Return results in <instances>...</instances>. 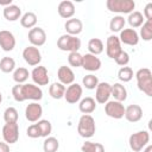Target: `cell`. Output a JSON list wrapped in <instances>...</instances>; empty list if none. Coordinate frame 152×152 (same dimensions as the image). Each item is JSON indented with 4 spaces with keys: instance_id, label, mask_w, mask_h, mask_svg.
I'll list each match as a JSON object with an SVG mask.
<instances>
[{
    "instance_id": "obj_41",
    "label": "cell",
    "mask_w": 152,
    "mask_h": 152,
    "mask_svg": "<svg viewBox=\"0 0 152 152\" xmlns=\"http://www.w3.org/2000/svg\"><path fill=\"white\" fill-rule=\"evenodd\" d=\"M115 63L120 66H126L128 63H129V55L126 52V51H121L116 57H115Z\"/></svg>"
},
{
    "instance_id": "obj_13",
    "label": "cell",
    "mask_w": 152,
    "mask_h": 152,
    "mask_svg": "<svg viewBox=\"0 0 152 152\" xmlns=\"http://www.w3.org/2000/svg\"><path fill=\"white\" fill-rule=\"evenodd\" d=\"M110 87H112V84H109L108 82H99L97 87L95 88L96 91H95V99L94 100L96 101V103L104 104L106 102L109 101Z\"/></svg>"
},
{
    "instance_id": "obj_6",
    "label": "cell",
    "mask_w": 152,
    "mask_h": 152,
    "mask_svg": "<svg viewBox=\"0 0 152 152\" xmlns=\"http://www.w3.org/2000/svg\"><path fill=\"white\" fill-rule=\"evenodd\" d=\"M150 142V133L147 131H139L129 135L128 144L133 152H140Z\"/></svg>"
},
{
    "instance_id": "obj_16",
    "label": "cell",
    "mask_w": 152,
    "mask_h": 152,
    "mask_svg": "<svg viewBox=\"0 0 152 152\" xmlns=\"http://www.w3.org/2000/svg\"><path fill=\"white\" fill-rule=\"evenodd\" d=\"M139 39H140L139 38V33L133 28H124L122 31H120V34H119L120 43L134 46V45H137L139 43Z\"/></svg>"
},
{
    "instance_id": "obj_23",
    "label": "cell",
    "mask_w": 152,
    "mask_h": 152,
    "mask_svg": "<svg viewBox=\"0 0 152 152\" xmlns=\"http://www.w3.org/2000/svg\"><path fill=\"white\" fill-rule=\"evenodd\" d=\"M2 14H4V18L8 21H17L18 19L21 18V10L19 6L12 4L7 7H4Z\"/></svg>"
},
{
    "instance_id": "obj_4",
    "label": "cell",
    "mask_w": 152,
    "mask_h": 152,
    "mask_svg": "<svg viewBox=\"0 0 152 152\" xmlns=\"http://www.w3.org/2000/svg\"><path fill=\"white\" fill-rule=\"evenodd\" d=\"M96 131V125L95 120L91 115L89 114H83L77 124V132L82 138H91Z\"/></svg>"
},
{
    "instance_id": "obj_26",
    "label": "cell",
    "mask_w": 152,
    "mask_h": 152,
    "mask_svg": "<svg viewBox=\"0 0 152 152\" xmlns=\"http://www.w3.org/2000/svg\"><path fill=\"white\" fill-rule=\"evenodd\" d=\"M144 20H145V18H144L142 13H140L139 11H133L132 13L128 14V18H127V23L129 24L131 28H133V30L140 27L144 24Z\"/></svg>"
},
{
    "instance_id": "obj_24",
    "label": "cell",
    "mask_w": 152,
    "mask_h": 152,
    "mask_svg": "<svg viewBox=\"0 0 152 152\" xmlns=\"http://www.w3.org/2000/svg\"><path fill=\"white\" fill-rule=\"evenodd\" d=\"M110 96H113L115 101L124 102L127 99V89L121 83H114L110 87Z\"/></svg>"
},
{
    "instance_id": "obj_37",
    "label": "cell",
    "mask_w": 152,
    "mask_h": 152,
    "mask_svg": "<svg viewBox=\"0 0 152 152\" xmlns=\"http://www.w3.org/2000/svg\"><path fill=\"white\" fill-rule=\"evenodd\" d=\"M134 74L131 66H121L118 71V77L121 82H129L133 78Z\"/></svg>"
},
{
    "instance_id": "obj_30",
    "label": "cell",
    "mask_w": 152,
    "mask_h": 152,
    "mask_svg": "<svg viewBox=\"0 0 152 152\" xmlns=\"http://www.w3.org/2000/svg\"><path fill=\"white\" fill-rule=\"evenodd\" d=\"M28 76H30V72L24 66H19L13 71V80L17 84H24L27 81Z\"/></svg>"
},
{
    "instance_id": "obj_42",
    "label": "cell",
    "mask_w": 152,
    "mask_h": 152,
    "mask_svg": "<svg viewBox=\"0 0 152 152\" xmlns=\"http://www.w3.org/2000/svg\"><path fill=\"white\" fill-rule=\"evenodd\" d=\"M26 134L28 138H32V139H37V138H42L40 135V131H39V127L37 124H32L27 127L26 129Z\"/></svg>"
},
{
    "instance_id": "obj_9",
    "label": "cell",
    "mask_w": 152,
    "mask_h": 152,
    "mask_svg": "<svg viewBox=\"0 0 152 152\" xmlns=\"http://www.w3.org/2000/svg\"><path fill=\"white\" fill-rule=\"evenodd\" d=\"M23 58H24V61L28 65L36 66V65H39V63L42 62V53H40V51H39L38 48L30 45V46H27V48L24 49V51H23Z\"/></svg>"
},
{
    "instance_id": "obj_25",
    "label": "cell",
    "mask_w": 152,
    "mask_h": 152,
    "mask_svg": "<svg viewBox=\"0 0 152 152\" xmlns=\"http://www.w3.org/2000/svg\"><path fill=\"white\" fill-rule=\"evenodd\" d=\"M78 109L83 114H90L96 109V101L90 96L81 99V101L78 103Z\"/></svg>"
},
{
    "instance_id": "obj_28",
    "label": "cell",
    "mask_w": 152,
    "mask_h": 152,
    "mask_svg": "<svg viewBox=\"0 0 152 152\" xmlns=\"http://www.w3.org/2000/svg\"><path fill=\"white\" fill-rule=\"evenodd\" d=\"M20 24L23 27L25 28H33L36 27V24H37V15L33 13V12H26L21 15L20 18Z\"/></svg>"
},
{
    "instance_id": "obj_22",
    "label": "cell",
    "mask_w": 152,
    "mask_h": 152,
    "mask_svg": "<svg viewBox=\"0 0 152 152\" xmlns=\"http://www.w3.org/2000/svg\"><path fill=\"white\" fill-rule=\"evenodd\" d=\"M64 28L68 34H71V36H77L82 32L83 30V24L80 19L77 18H71V19H68L64 24Z\"/></svg>"
},
{
    "instance_id": "obj_33",
    "label": "cell",
    "mask_w": 152,
    "mask_h": 152,
    "mask_svg": "<svg viewBox=\"0 0 152 152\" xmlns=\"http://www.w3.org/2000/svg\"><path fill=\"white\" fill-rule=\"evenodd\" d=\"M0 70L5 74H10L15 70V61L12 57H2L0 59Z\"/></svg>"
},
{
    "instance_id": "obj_20",
    "label": "cell",
    "mask_w": 152,
    "mask_h": 152,
    "mask_svg": "<svg viewBox=\"0 0 152 152\" xmlns=\"http://www.w3.org/2000/svg\"><path fill=\"white\" fill-rule=\"evenodd\" d=\"M82 68L88 71H97L101 68V61L99 57H96L91 53H86V55H83Z\"/></svg>"
},
{
    "instance_id": "obj_8",
    "label": "cell",
    "mask_w": 152,
    "mask_h": 152,
    "mask_svg": "<svg viewBox=\"0 0 152 152\" xmlns=\"http://www.w3.org/2000/svg\"><path fill=\"white\" fill-rule=\"evenodd\" d=\"M2 139L8 145L15 144L19 139V126L18 122L5 124L2 127Z\"/></svg>"
},
{
    "instance_id": "obj_1",
    "label": "cell",
    "mask_w": 152,
    "mask_h": 152,
    "mask_svg": "<svg viewBox=\"0 0 152 152\" xmlns=\"http://www.w3.org/2000/svg\"><path fill=\"white\" fill-rule=\"evenodd\" d=\"M12 95L17 102H23L26 100L40 101L43 99V90L40 89V87L33 83L15 84L12 88Z\"/></svg>"
},
{
    "instance_id": "obj_38",
    "label": "cell",
    "mask_w": 152,
    "mask_h": 152,
    "mask_svg": "<svg viewBox=\"0 0 152 152\" xmlns=\"http://www.w3.org/2000/svg\"><path fill=\"white\" fill-rule=\"evenodd\" d=\"M18 110L14 107H7L4 112V120L6 124H11V122H18Z\"/></svg>"
},
{
    "instance_id": "obj_11",
    "label": "cell",
    "mask_w": 152,
    "mask_h": 152,
    "mask_svg": "<svg viewBox=\"0 0 152 152\" xmlns=\"http://www.w3.org/2000/svg\"><path fill=\"white\" fill-rule=\"evenodd\" d=\"M82 93H83L82 87H81L78 83H72V84H70V86L65 89L64 99H65V101H66L68 103L74 104V103H77V102L81 101Z\"/></svg>"
},
{
    "instance_id": "obj_29",
    "label": "cell",
    "mask_w": 152,
    "mask_h": 152,
    "mask_svg": "<svg viewBox=\"0 0 152 152\" xmlns=\"http://www.w3.org/2000/svg\"><path fill=\"white\" fill-rule=\"evenodd\" d=\"M103 42L100 39V38H91L89 42H88V50H89V53L94 55V56H97L100 53L103 52Z\"/></svg>"
},
{
    "instance_id": "obj_35",
    "label": "cell",
    "mask_w": 152,
    "mask_h": 152,
    "mask_svg": "<svg viewBox=\"0 0 152 152\" xmlns=\"http://www.w3.org/2000/svg\"><path fill=\"white\" fill-rule=\"evenodd\" d=\"M82 152H104V147L100 142H93V141H86L81 146Z\"/></svg>"
},
{
    "instance_id": "obj_27",
    "label": "cell",
    "mask_w": 152,
    "mask_h": 152,
    "mask_svg": "<svg viewBox=\"0 0 152 152\" xmlns=\"http://www.w3.org/2000/svg\"><path fill=\"white\" fill-rule=\"evenodd\" d=\"M65 86H63L59 82H53L50 87H49V94L52 99L55 100H59L62 97H64V93H65Z\"/></svg>"
},
{
    "instance_id": "obj_15",
    "label": "cell",
    "mask_w": 152,
    "mask_h": 152,
    "mask_svg": "<svg viewBox=\"0 0 152 152\" xmlns=\"http://www.w3.org/2000/svg\"><path fill=\"white\" fill-rule=\"evenodd\" d=\"M43 115V108L38 102H31L25 108V118L30 122H37Z\"/></svg>"
},
{
    "instance_id": "obj_45",
    "label": "cell",
    "mask_w": 152,
    "mask_h": 152,
    "mask_svg": "<svg viewBox=\"0 0 152 152\" xmlns=\"http://www.w3.org/2000/svg\"><path fill=\"white\" fill-rule=\"evenodd\" d=\"M144 152H152V145H146Z\"/></svg>"
},
{
    "instance_id": "obj_36",
    "label": "cell",
    "mask_w": 152,
    "mask_h": 152,
    "mask_svg": "<svg viewBox=\"0 0 152 152\" xmlns=\"http://www.w3.org/2000/svg\"><path fill=\"white\" fill-rule=\"evenodd\" d=\"M37 125H38V127H39L42 138L50 137V134H51V132H52V125H51V122H50L49 120L40 119L39 121H37Z\"/></svg>"
},
{
    "instance_id": "obj_12",
    "label": "cell",
    "mask_w": 152,
    "mask_h": 152,
    "mask_svg": "<svg viewBox=\"0 0 152 152\" xmlns=\"http://www.w3.org/2000/svg\"><path fill=\"white\" fill-rule=\"evenodd\" d=\"M122 51L121 49V43L119 40V37L115 34H112L107 38L106 42V53L109 58L115 59V57Z\"/></svg>"
},
{
    "instance_id": "obj_7",
    "label": "cell",
    "mask_w": 152,
    "mask_h": 152,
    "mask_svg": "<svg viewBox=\"0 0 152 152\" xmlns=\"http://www.w3.org/2000/svg\"><path fill=\"white\" fill-rule=\"evenodd\" d=\"M104 113L107 116L119 120L125 115V106L122 104V102H119L115 100L108 101L104 103Z\"/></svg>"
},
{
    "instance_id": "obj_46",
    "label": "cell",
    "mask_w": 152,
    "mask_h": 152,
    "mask_svg": "<svg viewBox=\"0 0 152 152\" xmlns=\"http://www.w3.org/2000/svg\"><path fill=\"white\" fill-rule=\"evenodd\" d=\"M1 102H2V94L0 93V104H1Z\"/></svg>"
},
{
    "instance_id": "obj_39",
    "label": "cell",
    "mask_w": 152,
    "mask_h": 152,
    "mask_svg": "<svg viewBox=\"0 0 152 152\" xmlns=\"http://www.w3.org/2000/svg\"><path fill=\"white\" fill-rule=\"evenodd\" d=\"M82 84H83L87 89L93 90V89H95V88L97 87V84H99V78H97V76H95V75H93V74L86 75V76L82 78Z\"/></svg>"
},
{
    "instance_id": "obj_32",
    "label": "cell",
    "mask_w": 152,
    "mask_h": 152,
    "mask_svg": "<svg viewBox=\"0 0 152 152\" xmlns=\"http://www.w3.org/2000/svg\"><path fill=\"white\" fill-rule=\"evenodd\" d=\"M59 148V141L55 137H46L43 142V150L44 152H57Z\"/></svg>"
},
{
    "instance_id": "obj_14",
    "label": "cell",
    "mask_w": 152,
    "mask_h": 152,
    "mask_svg": "<svg viewBox=\"0 0 152 152\" xmlns=\"http://www.w3.org/2000/svg\"><path fill=\"white\" fill-rule=\"evenodd\" d=\"M27 38H28V42L31 43L32 46H42L45 44L46 42V33L45 31L42 28V27H33L28 31V34H27Z\"/></svg>"
},
{
    "instance_id": "obj_18",
    "label": "cell",
    "mask_w": 152,
    "mask_h": 152,
    "mask_svg": "<svg viewBox=\"0 0 152 152\" xmlns=\"http://www.w3.org/2000/svg\"><path fill=\"white\" fill-rule=\"evenodd\" d=\"M57 77L59 80V83H62L63 86H70L75 81V74H74V71L69 66H66V65H62V66L58 68V70H57Z\"/></svg>"
},
{
    "instance_id": "obj_5",
    "label": "cell",
    "mask_w": 152,
    "mask_h": 152,
    "mask_svg": "<svg viewBox=\"0 0 152 152\" xmlns=\"http://www.w3.org/2000/svg\"><path fill=\"white\" fill-rule=\"evenodd\" d=\"M106 6L113 13L129 14L135 8V2L133 0H107Z\"/></svg>"
},
{
    "instance_id": "obj_31",
    "label": "cell",
    "mask_w": 152,
    "mask_h": 152,
    "mask_svg": "<svg viewBox=\"0 0 152 152\" xmlns=\"http://www.w3.org/2000/svg\"><path fill=\"white\" fill-rule=\"evenodd\" d=\"M125 24H126V20L122 15H115L109 21V30L112 32H120L124 30Z\"/></svg>"
},
{
    "instance_id": "obj_40",
    "label": "cell",
    "mask_w": 152,
    "mask_h": 152,
    "mask_svg": "<svg viewBox=\"0 0 152 152\" xmlns=\"http://www.w3.org/2000/svg\"><path fill=\"white\" fill-rule=\"evenodd\" d=\"M82 61H83V55H81L80 52H70L68 56V63L74 68L82 66Z\"/></svg>"
},
{
    "instance_id": "obj_10",
    "label": "cell",
    "mask_w": 152,
    "mask_h": 152,
    "mask_svg": "<svg viewBox=\"0 0 152 152\" xmlns=\"http://www.w3.org/2000/svg\"><path fill=\"white\" fill-rule=\"evenodd\" d=\"M31 78L36 86H48L49 84V75H48V69L43 65L34 66L33 70L31 71Z\"/></svg>"
},
{
    "instance_id": "obj_2",
    "label": "cell",
    "mask_w": 152,
    "mask_h": 152,
    "mask_svg": "<svg viewBox=\"0 0 152 152\" xmlns=\"http://www.w3.org/2000/svg\"><path fill=\"white\" fill-rule=\"evenodd\" d=\"M138 89L147 96H152V72L148 68H141L135 72Z\"/></svg>"
},
{
    "instance_id": "obj_3",
    "label": "cell",
    "mask_w": 152,
    "mask_h": 152,
    "mask_svg": "<svg viewBox=\"0 0 152 152\" xmlns=\"http://www.w3.org/2000/svg\"><path fill=\"white\" fill-rule=\"evenodd\" d=\"M57 48L61 51H68L70 52H78L81 49V39L77 38V36H71V34H62L58 40H57Z\"/></svg>"
},
{
    "instance_id": "obj_44",
    "label": "cell",
    "mask_w": 152,
    "mask_h": 152,
    "mask_svg": "<svg viewBox=\"0 0 152 152\" xmlns=\"http://www.w3.org/2000/svg\"><path fill=\"white\" fill-rule=\"evenodd\" d=\"M0 152H11L10 145L5 141H0Z\"/></svg>"
},
{
    "instance_id": "obj_21",
    "label": "cell",
    "mask_w": 152,
    "mask_h": 152,
    "mask_svg": "<svg viewBox=\"0 0 152 152\" xmlns=\"http://www.w3.org/2000/svg\"><path fill=\"white\" fill-rule=\"evenodd\" d=\"M57 11H58L59 17L64 19H71L75 14V5L69 0H64L59 2Z\"/></svg>"
},
{
    "instance_id": "obj_34",
    "label": "cell",
    "mask_w": 152,
    "mask_h": 152,
    "mask_svg": "<svg viewBox=\"0 0 152 152\" xmlns=\"http://www.w3.org/2000/svg\"><path fill=\"white\" fill-rule=\"evenodd\" d=\"M140 37L145 42H150L152 39V20H146L140 26Z\"/></svg>"
},
{
    "instance_id": "obj_19",
    "label": "cell",
    "mask_w": 152,
    "mask_h": 152,
    "mask_svg": "<svg viewBox=\"0 0 152 152\" xmlns=\"http://www.w3.org/2000/svg\"><path fill=\"white\" fill-rule=\"evenodd\" d=\"M124 116L129 122H138L142 118V109L139 104H129V106L125 107Z\"/></svg>"
},
{
    "instance_id": "obj_17",
    "label": "cell",
    "mask_w": 152,
    "mask_h": 152,
    "mask_svg": "<svg viewBox=\"0 0 152 152\" xmlns=\"http://www.w3.org/2000/svg\"><path fill=\"white\" fill-rule=\"evenodd\" d=\"M0 48L4 51H12L15 48V37L11 31L1 30L0 31Z\"/></svg>"
},
{
    "instance_id": "obj_43",
    "label": "cell",
    "mask_w": 152,
    "mask_h": 152,
    "mask_svg": "<svg viewBox=\"0 0 152 152\" xmlns=\"http://www.w3.org/2000/svg\"><path fill=\"white\" fill-rule=\"evenodd\" d=\"M142 15H144V18H146V20H152V2H148L145 6Z\"/></svg>"
}]
</instances>
